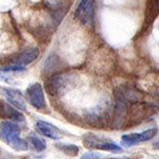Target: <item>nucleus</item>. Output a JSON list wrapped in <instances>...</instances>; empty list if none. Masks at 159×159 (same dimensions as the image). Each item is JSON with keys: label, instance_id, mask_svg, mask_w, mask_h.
<instances>
[{"label": "nucleus", "instance_id": "obj_13", "mask_svg": "<svg viewBox=\"0 0 159 159\" xmlns=\"http://www.w3.org/2000/svg\"><path fill=\"white\" fill-rule=\"evenodd\" d=\"M58 67H60V60L56 57V55L51 54L45 63V66H43V72L51 73V72H53L55 69H58Z\"/></svg>", "mask_w": 159, "mask_h": 159}, {"label": "nucleus", "instance_id": "obj_14", "mask_svg": "<svg viewBox=\"0 0 159 159\" xmlns=\"http://www.w3.org/2000/svg\"><path fill=\"white\" fill-rule=\"evenodd\" d=\"M56 148L64 152L68 156H76L79 153V148L74 144H66V143H56Z\"/></svg>", "mask_w": 159, "mask_h": 159}, {"label": "nucleus", "instance_id": "obj_12", "mask_svg": "<svg viewBox=\"0 0 159 159\" xmlns=\"http://www.w3.org/2000/svg\"><path fill=\"white\" fill-rule=\"evenodd\" d=\"M39 55V50L37 48H31V49L25 50L24 52H21L20 54H18L16 57L14 58V64L15 65H20V66H25L28 64L33 63Z\"/></svg>", "mask_w": 159, "mask_h": 159}, {"label": "nucleus", "instance_id": "obj_11", "mask_svg": "<svg viewBox=\"0 0 159 159\" xmlns=\"http://www.w3.org/2000/svg\"><path fill=\"white\" fill-rule=\"evenodd\" d=\"M116 97V106H115V119H114V125L117 129L123 125L125 118H126V105L127 103L122 98L118 96Z\"/></svg>", "mask_w": 159, "mask_h": 159}, {"label": "nucleus", "instance_id": "obj_16", "mask_svg": "<svg viewBox=\"0 0 159 159\" xmlns=\"http://www.w3.org/2000/svg\"><path fill=\"white\" fill-rule=\"evenodd\" d=\"M148 103L152 107H157V108H159V89H157L156 92L151 94V98L148 100Z\"/></svg>", "mask_w": 159, "mask_h": 159}, {"label": "nucleus", "instance_id": "obj_1", "mask_svg": "<svg viewBox=\"0 0 159 159\" xmlns=\"http://www.w3.org/2000/svg\"><path fill=\"white\" fill-rule=\"evenodd\" d=\"M0 140L16 151H27L29 148L27 141L20 138V129L14 122L0 123Z\"/></svg>", "mask_w": 159, "mask_h": 159}, {"label": "nucleus", "instance_id": "obj_15", "mask_svg": "<svg viewBox=\"0 0 159 159\" xmlns=\"http://www.w3.org/2000/svg\"><path fill=\"white\" fill-rule=\"evenodd\" d=\"M29 140H30L31 144H32V147L34 148L37 152H43V151H45L46 143L43 139H40V138H38V137H34V136H31L29 138Z\"/></svg>", "mask_w": 159, "mask_h": 159}, {"label": "nucleus", "instance_id": "obj_7", "mask_svg": "<svg viewBox=\"0 0 159 159\" xmlns=\"http://www.w3.org/2000/svg\"><path fill=\"white\" fill-rule=\"evenodd\" d=\"M0 118L10 119L13 122H25V116L14 108V106L0 100Z\"/></svg>", "mask_w": 159, "mask_h": 159}, {"label": "nucleus", "instance_id": "obj_5", "mask_svg": "<svg viewBox=\"0 0 159 159\" xmlns=\"http://www.w3.org/2000/svg\"><path fill=\"white\" fill-rule=\"evenodd\" d=\"M27 97L29 99L30 104L36 109H43L46 107L45 94H43V87L40 84L35 83L28 87Z\"/></svg>", "mask_w": 159, "mask_h": 159}, {"label": "nucleus", "instance_id": "obj_6", "mask_svg": "<svg viewBox=\"0 0 159 159\" xmlns=\"http://www.w3.org/2000/svg\"><path fill=\"white\" fill-rule=\"evenodd\" d=\"M158 133V129L156 127L154 129H150L148 130H144L142 133H135V134H129V135H123L122 136V143L125 144L126 147H130V145H135L137 143L144 142V141H148L153 139Z\"/></svg>", "mask_w": 159, "mask_h": 159}, {"label": "nucleus", "instance_id": "obj_8", "mask_svg": "<svg viewBox=\"0 0 159 159\" xmlns=\"http://www.w3.org/2000/svg\"><path fill=\"white\" fill-rule=\"evenodd\" d=\"M3 94L6 96L10 104L20 110H25L27 108V103H25V97L22 93L17 89L13 88H3Z\"/></svg>", "mask_w": 159, "mask_h": 159}, {"label": "nucleus", "instance_id": "obj_18", "mask_svg": "<svg viewBox=\"0 0 159 159\" xmlns=\"http://www.w3.org/2000/svg\"><path fill=\"white\" fill-rule=\"evenodd\" d=\"M100 157H101V155H99V154L90 152V153L84 154V155L81 157V159H99Z\"/></svg>", "mask_w": 159, "mask_h": 159}, {"label": "nucleus", "instance_id": "obj_4", "mask_svg": "<svg viewBox=\"0 0 159 159\" xmlns=\"http://www.w3.org/2000/svg\"><path fill=\"white\" fill-rule=\"evenodd\" d=\"M75 18L83 25H92L94 19V0H81L74 13Z\"/></svg>", "mask_w": 159, "mask_h": 159}, {"label": "nucleus", "instance_id": "obj_20", "mask_svg": "<svg viewBox=\"0 0 159 159\" xmlns=\"http://www.w3.org/2000/svg\"><path fill=\"white\" fill-rule=\"evenodd\" d=\"M154 148H159V140H157L155 143H154Z\"/></svg>", "mask_w": 159, "mask_h": 159}, {"label": "nucleus", "instance_id": "obj_10", "mask_svg": "<svg viewBox=\"0 0 159 159\" xmlns=\"http://www.w3.org/2000/svg\"><path fill=\"white\" fill-rule=\"evenodd\" d=\"M36 129L42 135L46 136V137L50 138V139L58 140L61 138V130L55 126V125L51 124L49 122L46 121H37L36 123Z\"/></svg>", "mask_w": 159, "mask_h": 159}, {"label": "nucleus", "instance_id": "obj_19", "mask_svg": "<svg viewBox=\"0 0 159 159\" xmlns=\"http://www.w3.org/2000/svg\"><path fill=\"white\" fill-rule=\"evenodd\" d=\"M151 6L156 10V12L159 13V0H151Z\"/></svg>", "mask_w": 159, "mask_h": 159}, {"label": "nucleus", "instance_id": "obj_2", "mask_svg": "<svg viewBox=\"0 0 159 159\" xmlns=\"http://www.w3.org/2000/svg\"><path fill=\"white\" fill-rule=\"evenodd\" d=\"M74 76L70 73H56L46 81V90L50 96H61L73 84Z\"/></svg>", "mask_w": 159, "mask_h": 159}, {"label": "nucleus", "instance_id": "obj_9", "mask_svg": "<svg viewBox=\"0 0 159 159\" xmlns=\"http://www.w3.org/2000/svg\"><path fill=\"white\" fill-rule=\"evenodd\" d=\"M115 96L122 98L126 103H137L141 100V94L132 87H118L115 90Z\"/></svg>", "mask_w": 159, "mask_h": 159}, {"label": "nucleus", "instance_id": "obj_17", "mask_svg": "<svg viewBox=\"0 0 159 159\" xmlns=\"http://www.w3.org/2000/svg\"><path fill=\"white\" fill-rule=\"evenodd\" d=\"M1 70L3 72H20V71H25V68L24 66H20V65H14V66H9V67H4Z\"/></svg>", "mask_w": 159, "mask_h": 159}, {"label": "nucleus", "instance_id": "obj_3", "mask_svg": "<svg viewBox=\"0 0 159 159\" xmlns=\"http://www.w3.org/2000/svg\"><path fill=\"white\" fill-rule=\"evenodd\" d=\"M83 143L88 148H94V150L106 151V152H114V153L122 152V148L119 147L114 141H111L110 139H106V138L99 137L97 135H92V134L85 135L83 138Z\"/></svg>", "mask_w": 159, "mask_h": 159}]
</instances>
